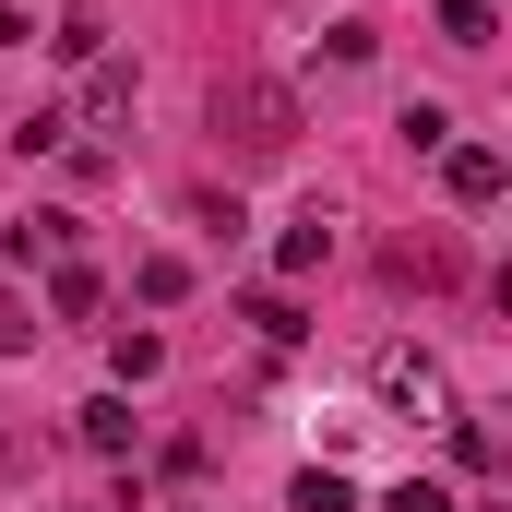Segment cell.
Listing matches in <instances>:
<instances>
[{"label": "cell", "mask_w": 512, "mask_h": 512, "mask_svg": "<svg viewBox=\"0 0 512 512\" xmlns=\"http://www.w3.org/2000/svg\"><path fill=\"white\" fill-rule=\"evenodd\" d=\"M203 120L227 131V143H239V155H286V143H298V84H274V72H215V96H203Z\"/></svg>", "instance_id": "1"}, {"label": "cell", "mask_w": 512, "mask_h": 512, "mask_svg": "<svg viewBox=\"0 0 512 512\" xmlns=\"http://www.w3.org/2000/svg\"><path fill=\"white\" fill-rule=\"evenodd\" d=\"M370 393H382L393 417H417V429H441V417H453V382H441V358H429V346H382V358H370Z\"/></svg>", "instance_id": "2"}, {"label": "cell", "mask_w": 512, "mask_h": 512, "mask_svg": "<svg viewBox=\"0 0 512 512\" xmlns=\"http://www.w3.org/2000/svg\"><path fill=\"white\" fill-rule=\"evenodd\" d=\"M131 96H143V72H131L120 48H96V60H84V96L60 108V120H72V143H96V131H120V120H131Z\"/></svg>", "instance_id": "3"}, {"label": "cell", "mask_w": 512, "mask_h": 512, "mask_svg": "<svg viewBox=\"0 0 512 512\" xmlns=\"http://www.w3.org/2000/svg\"><path fill=\"white\" fill-rule=\"evenodd\" d=\"M441 179H453V203H465V215H477V203H501V191H512L501 143H441Z\"/></svg>", "instance_id": "4"}, {"label": "cell", "mask_w": 512, "mask_h": 512, "mask_svg": "<svg viewBox=\"0 0 512 512\" xmlns=\"http://www.w3.org/2000/svg\"><path fill=\"white\" fill-rule=\"evenodd\" d=\"M72 441H84L96 465H120L131 441H143V417H131V393H96V405H72Z\"/></svg>", "instance_id": "5"}, {"label": "cell", "mask_w": 512, "mask_h": 512, "mask_svg": "<svg viewBox=\"0 0 512 512\" xmlns=\"http://www.w3.org/2000/svg\"><path fill=\"white\" fill-rule=\"evenodd\" d=\"M382 274H393V286H453V274H465V251H453V239H393Z\"/></svg>", "instance_id": "6"}, {"label": "cell", "mask_w": 512, "mask_h": 512, "mask_svg": "<svg viewBox=\"0 0 512 512\" xmlns=\"http://www.w3.org/2000/svg\"><path fill=\"white\" fill-rule=\"evenodd\" d=\"M239 322H251L262 346H298V334H310V310H298L286 286H251V298H239Z\"/></svg>", "instance_id": "7"}, {"label": "cell", "mask_w": 512, "mask_h": 512, "mask_svg": "<svg viewBox=\"0 0 512 512\" xmlns=\"http://www.w3.org/2000/svg\"><path fill=\"white\" fill-rule=\"evenodd\" d=\"M274 262H286V274H322V262H334V215L310 203V215H298V227L274 239Z\"/></svg>", "instance_id": "8"}, {"label": "cell", "mask_w": 512, "mask_h": 512, "mask_svg": "<svg viewBox=\"0 0 512 512\" xmlns=\"http://www.w3.org/2000/svg\"><path fill=\"white\" fill-rule=\"evenodd\" d=\"M96 298H108L96 262H60V274H48V310H60V322H96Z\"/></svg>", "instance_id": "9"}, {"label": "cell", "mask_w": 512, "mask_h": 512, "mask_svg": "<svg viewBox=\"0 0 512 512\" xmlns=\"http://www.w3.org/2000/svg\"><path fill=\"white\" fill-rule=\"evenodd\" d=\"M12 262H72V215H24L12 227Z\"/></svg>", "instance_id": "10"}, {"label": "cell", "mask_w": 512, "mask_h": 512, "mask_svg": "<svg viewBox=\"0 0 512 512\" xmlns=\"http://www.w3.org/2000/svg\"><path fill=\"white\" fill-rule=\"evenodd\" d=\"M108 370H120V393H131V382H155V370H167V334H143V322H131L120 346H108Z\"/></svg>", "instance_id": "11"}, {"label": "cell", "mask_w": 512, "mask_h": 512, "mask_svg": "<svg viewBox=\"0 0 512 512\" xmlns=\"http://www.w3.org/2000/svg\"><path fill=\"white\" fill-rule=\"evenodd\" d=\"M441 36H453V48H489V36H501V0H441Z\"/></svg>", "instance_id": "12"}, {"label": "cell", "mask_w": 512, "mask_h": 512, "mask_svg": "<svg viewBox=\"0 0 512 512\" xmlns=\"http://www.w3.org/2000/svg\"><path fill=\"white\" fill-rule=\"evenodd\" d=\"M286 512H358V489H346V477H334V465H310V477H298V489H286Z\"/></svg>", "instance_id": "13"}, {"label": "cell", "mask_w": 512, "mask_h": 512, "mask_svg": "<svg viewBox=\"0 0 512 512\" xmlns=\"http://www.w3.org/2000/svg\"><path fill=\"white\" fill-rule=\"evenodd\" d=\"M48 48H60V60H96V48H108V24H96V0H72V12H60V36H48Z\"/></svg>", "instance_id": "14"}, {"label": "cell", "mask_w": 512, "mask_h": 512, "mask_svg": "<svg viewBox=\"0 0 512 512\" xmlns=\"http://www.w3.org/2000/svg\"><path fill=\"white\" fill-rule=\"evenodd\" d=\"M393 131H405V155H441V143H453V108H429V96H417Z\"/></svg>", "instance_id": "15"}, {"label": "cell", "mask_w": 512, "mask_h": 512, "mask_svg": "<svg viewBox=\"0 0 512 512\" xmlns=\"http://www.w3.org/2000/svg\"><path fill=\"white\" fill-rule=\"evenodd\" d=\"M441 429H453V465H465V477H489V465H501V441H489L477 417H441Z\"/></svg>", "instance_id": "16"}, {"label": "cell", "mask_w": 512, "mask_h": 512, "mask_svg": "<svg viewBox=\"0 0 512 512\" xmlns=\"http://www.w3.org/2000/svg\"><path fill=\"white\" fill-rule=\"evenodd\" d=\"M24 346H36V298H24V286H0V358H24Z\"/></svg>", "instance_id": "17"}, {"label": "cell", "mask_w": 512, "mask_h": 512, "mask_svg": "<svg viewBox=\"0 0 512 512\" xmlns=\"http://www.w3.org/2000/svg\"><path fill=\"white\" fill-rule=\"evenodd\" d=\"M131 286H143V298L167 310V298H191V262H179V251H155V262H143V274H131Z\"/></svg>", "instance_id": "18"}, {"label": "cell", "mask_w": 512, "mask_h": 512, "mask_svg": "<svg viewBox=\"0 0 512 512\" xmlns=\"http://www.w3.org/2000/svg\"><path fill=\"white\" fill-rule=\"evenodd\" d=\"M12 143H24V155H60V143H72V120H60V108H24V120H12Z\"/></svg>", "instance_id": "19"}, {"label": "cell", "mask_w": 512, "mask_h": 512, "mask_svg": "<svg viewBox=\"0 0 512 512\" xmlns=\"http://www.w3.org/2000/svg\"><path fill=\"white\" fill-rule=\"evenodd\" d=\"M382 512H453V489H441V477H405V489H393Z\"/></svg>", "instance_id": "20"}]
</instances>
